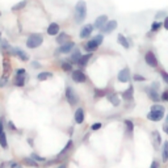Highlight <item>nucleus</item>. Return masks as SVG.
Returning <instances> with one entry per match:
<instances>
[{
  "instance_id": "aec40b11",
  "label": "nucleus",
  "mask_w": 168,
  "mask_h": 168,
  "mask_svg": "<svg viewBox=\"0 0 168 168\" xmlns=\"http://www.w3.org/2000/svg\"><path fill=\"white\" fill-rule=\"evenodd\" d=\"M147 92H148V96H150V99L151 100H154V101H159L160 100V96L158 95V92H156V89L154 88H151V89H147Z\"/></svg>"
},
{
  "instance_id": "6ab92c4d",
  "label": "nucleus",
  "mask_w": 168,
  "mask_h": 168,
  "mask_svg": "<svg viewBox=\"0 0 168 168\" xmlns=\"http://www.w3.org/2000/svg\"><path fill=\"white\" fill-rule=\"evenodd\" d=\"M3 70H4V76H8L11 72V63L7 58L3 59Z\"/></svg>"
},
{
  "instance_id": "a211bd4d",
  "label": "nucleus",
  "mask_w": 168,
  "mask_h": 168,
  "mask_svg": "<svg viewBox=\"0 0 168 168\" xmlns=\"http://www.w3.org/2000/svg\"><path fill=\"white\" fill-rule=\"evenodd\" d=\"M108 100L114 106H118L120 105V99H118V96H117L116 93H108Z\"/></svg>"
},
{
  "instance_id": "49530a36",
  "label": "nucleus",
  "mask_w": 168,
  "mask_h": 168,
  "mask_svg": "<svg viewBox=\"0 0 168 168\" xmlns=\"http://www.w3.org/2000/svg\"><path fill=\"white\" fill-rule=\"evenodd\" d=\"M163 16H166V12H164V11H161V12H159L158 15H156V19H159V17H163Z\"/></svg>"
},
{
  "instance_id": "2f4dec72",
  "label": "nucleus",
  "mask_w": 168,
  "mask_h": 168,
  "mask_svg": "<svg viewBox=\"0 0 168 168\" xmlns=\"http://www.w3.org/2000/svg\"><path fill=\"white\" fill-rule=\"evenodd\" d=\"M62 70L66 71V72L72 71V63H70V62H63V63H62Z\"/></svg>"
},
{
  "instance_id": "7ed1b4c3",
  "label": "nucleus",
  "mask_w": 168,
  "mask_h": 168,
  "mask_svg": "<svg viewBox=\"0 0 168 168\" xmlns=\"http://www.w3.org/2000/svg\"><path fill=\"white\" fill-rule=\"evenodd\" d=\"M66 99H67V101H69L70 105H76L77 103H79V97H77L76 92L71 87L66 88Z\"/></svg>"
},
{
  "instance_id": "a19ab883",
  "label": "nucleus",
  "mask_w": 168,
  "mask_h": 168,
  "mask_svg": "<svg viewBox=\"0 0 168 168\" xmlns=\"http://www.w3.org/2000/svg\"><path fill=\"white\" fill-rule=\"evenodd\" d=\"M134 80L135 82H144V76H141V75H134Z\"/></svg>"
},
{
  "instance_id": "09e8293b",
  "label": "nucleus",
  "mask_w": 168,
  "mask_h": 168,
  "mask_svg": "<svg viewBox=\"0 0 168 168\" xmlns=\"http://www.w3.org/2000/svg\"><path fill=\"white\" fill-rule=\"evenodd\" d=\"M11 167H12V168H21V166H20L19 163H13V164L11 166Z\"/></svg>"
},
{
  "instance_id": "603ef678",
  "label": "nucleus",
  "mask_w": 168,
  "mask_h": 168,
  "mask_svg": "<svg viewBox=\"0 0 168 168\" xmlns=\"http://www.w3.org/2000/svg\"><path fill=\"white\" fill-rule=\"evenodd\" d=\"M163 129H164V131H166V133H168V125H166Z\"/></svg>"
},
{
  "instance_id": "79ce46f5",
  "label": "nucleus",
  "mask_w": 168,
  "mask_h": 168,
  "mask_svg": "<svg viewBox=\"0 0 168 168\" xmlns=\"http://www.w3.org/2000/svg\"><path fill=\"white\" fill-rule=\"evenodd\" d=\"M32 158L34 159V160H38V161H43V160H45L43 158H41V156H38V155H36V154H33V155H32Z\"/></svg>"
},
{
  "instance_id": "423d86ee",
  "label": "nucleus",
  "mask_w": 168,
  "mask_h": 168,
  "mask_svg": "<svg viewBox=\"0 0 168 168\" xmlns=\"http://www.w3.org/2000/svg\"><path fill=\"white\" fill-rule=\"evenodd\" d=\"M144 60H146V63L150 67H156L158 66V59H156L155 54L153 51H147L146 53V55H144Z\"/></svg>"
},
{
  "instance_id": "37998d69",
  "label": "nucleus",
  "mask_w": 168,
  "mask_h": 168,
  "mask_svg": "<svg viewBox=\"0 0 168 168\" xmlns=\"http://www.w3.org/2000/svg\"><path fill=\"white\" fill-rule=\"evenodd\" d=\"M101 126H103V125L99 124V122H97V124H93V125H92V130H99V129L101 127Z\"/></svg>"
},
{
  "instance_id": "b1692460",
  "label": "nucleus",
  "mask_w": 168,
  "mask_h": 168,
  "mask_svg": "<svg viewBox=\"0 0 168 168\" xmlns=\"http://www.w3.org/2000/svg\"><path fill=\"white\" fill-rule=\"evenodd\" d=\"M80 57H82V54H80V50H79V49H76L75 51L72 53V55H71V62H72V63H76V64H77V62H79Z\"/></svg>"
},
{
  "instance_id": "72a5a7b5",
  "label": "nucleus",
  "mask_w": 168,
  "mask_h": 168,
  "mask_svg": "<svg viewBox=\"0 0 168 168\" xmlns=\"http://www.w3.org/2000/svg\"><path fill=\"white\" fill-rule=\"evenodd\" d=\"M105 95H106V91H104V89H99V88L95 89V96L96 97H103Z\"/></svg>"
},
{
  "instance_id": "393cba45",
  "label": "nucleus",
  "mask_w": 168,
  "mask_h": 168,
  "mask_svg": "<svg viewBox=\"0 0 168 168\" xmlns=\"http://www.w3.org/2000/svg\"><path fill=\"white\" fill-rule=\"evenodd\" d=\"M26 4H28V0H22V2L17 3L16 5H13L12 7V11L13 12H16V11H21V9H24L26 7Z\"/></svg>"
},
{
  "instance_id": "c85d7f7f",
  "label": "nucleus",
  "mask_w": 168,
  "mask_h": 168,
  "mask_svg": "<svg viewBox=\"0 0 168 168\" xmlns=\"http://www.w3.org/2000/svg\"><path fill=\"white\" fill-rule=\"evenodd\" d=\"M161 156H163V161L168 160V142L167 141L163 143V153H161Z\"/></svg>"
},
{
  "instance_id": "39448f33",
  "label": "nucleus",
  "mask_w": 168,
  "mask_h": 168,
  "mask_svg": "<svg viewBox=\"0 0 168 168\" xmlns=\"http://www.w3.org/2000/svg\"><path fill=\"white\" fill-rule=\"evenodd\" d=\"M75 47V43L72 42V41H69V42H66L63 45H60V47L57 49V54H67V53H70L72 49Z\"/></svg>"
},
{
  "instance_id": "7c9ffc66",
  "label": "nucleus",
  "mask_w": 168,
  "mask_h": 168,
  "mask_svg": "<svg viewBox=\"0 0 168 168\" xmlns=\"http://www.w3.org/2000/svg\"><path fill=\"white\" fill-rule=\"evenodd\" d=\"M161 26H163V22H160V21L159 22L158 21L153 22V25H151V32H158Z\"/></svg>"
},
{
  "instance_id": "cd10ccee",
  "label": "nucleus",
  "mask_w": 168,
  "mask_h": 168,
  "mask_svg": "<svg viewBox=\"0 0 168 168\" xmlns=\"http://www.w3.org/2000/svg\"><path fill=\"white\" fill-rule=\"evenodd\" d=\"M0 144H2L3 148H7L8 147V143H7V138H5V133L2 130L0 131Z\"/></svg>"
},
{
  "instance_id": "5fc2aeb1",
  "label": "nucleus",
  "mask_w": 168,
  "mask_h": 168,
  "mask_svg": "<svg viewBox=\"0 0 168 168\" xmlns=\"http://www.w3.org/2000/svg\"><path fill=\"white\" fill-rule=\"evenodd\" d=\"M167 122H168V117H167Z\"/></svg>"
},
{
  "instance_id": "ea45409f",
  "label": "nucleus",
  "mask_w": 168,
  "mask_h": 168,
  "mask_svg": "<svg viewBox=\"0 0 168 168\" xmlns=\"http://www.w3.org/2000/svg\"><path fill=\"white\" fill-rule=\"evenodd\" d=\"M160 99L163 100V101H168V89H167V91H164V92H163V95H161V96H160Z\"/></svg>"
},
{
  "instance_id": "4be33fe9",
  "label": "nucleus",
  "mask_w": 168,
  "mask_h": 168,
  "mask_svg": "<svg viewBox=\"0 0 168 168\" xmlns=\"http://www.w3.org/2000/svg\"><path fill=\"white\" fill-rule=\"evenodd\" d=\"M25 84V75H16L15 77V86L22 87Z\"/></svg>"
},
{
  "instance_id": "9d476101",
  "label": "nucleus",
  "mask_w": 168,
  "mask_h": 168,
  "mask_svg": "<svg viewBox=\"0 0 168 168\" xmlns=\"http://www.w3.org/2000/svg\"><path fill=\"white\" fill-rule=\"evenodd\" d=\"M118 80L121 83H127L129 80H130V71H129L127 67H125L124 70H121L118 72Z\"/></svg>"
},
{
  "instance_id": "f257e3e1",
  "label": "nucleus",
  "mask_w": 168,
  "mask_h": 168,
  "mask_svg": "<svg viewBox=\"0 0 168 168\" xmlns=\"http://www.w3.org/2000/svg\"><path fill=\"white\" fill-rule=\"evenodd\" d=\"M87 16V4L84 0H79L75 5V22L82 24Z\"/></svg>"
},
{
  "instance_id": "e433bc0d",
  "label": "nucleus",
  "mask_w": 168,
  "mask_h": 168,
  "mask_svg": "<svg viewBox=\"0 0 168 168\" xmlns=\"http://www.w3.org/2000/svg\"><path fill=\"white\" fill-rule=\"evenodd\" d=\"M71 147H72V141H69V142H67V144H66V147L63 148V151H62V153H60V155H63V154L66 153V151H69Z\"/></svg>"
},
{
  "instance_id": "c03bdc74",
  "label": "nucleus",
  "mask_w": 168,
  "mask_h": 168,
  "mask_svg": "<svg viewBox=\"0 0 168 168\" xmlns=\"http://www.w3.org/2000/svg\"><path fill=\"white\" fill-rule=\"evenodd\" d=\"M163 26H164V29H167L168 30V16L164 19V21H163Z\"/></svg>"
},
{
  "instance_id": "0eeeda50",
  "label": "nucleus",
  "mask_w": 168,
  "mask_h": 168,
  "mask_svg": "<svg viewBox=\"0 0 168 168\" xmlns=\"http://www.w3.org/2000/svg\"><path fill=\"white\" fill-rule=\"evenodd\" d=\"M93 25H91V24H87V25H84L83 28H82V30H80V38H88L89 36L92 34V32H93Z\"/></svg>"
},
{
  "instance_id": "f704fd0d",
  "label": "nucleus",
  "mask_w": 168,
  "mask_h": 168,
  "mask_svg": "<svg viewBox=\"0 0 168 168\" xmlns=\"http://www.w3.org/2000/svg\"><path fill=\"white\" fill-rule=\"evenodd\" d=\"M2 50L3 51H5V50H9V51H12V49H11L9 43L7 41H2Z\"/></svg>"
},
{
  "instance_id": "c756f323",
  "label": "nucleus",
  "mask_w": 168,
  "mask_h": 168,
  "mask_svg": "<svg viewBox=\"0 0 168 168\" xmlns=\"http://www.w3.org/2000/svg\"><path fill=\"white\" fill-rule=\"evenodd\" d=\"M125 125H126V129H127L126 134H127V135H131V134H133V129H134V124H133L131 121L126 120V121H125Z\"/></svg>"
},
{
  "instance_id": "4d7b16f0",
  "label": "nucleus",
  "mask_w": 168,
  "mask_h": 168,
  "mask_svg": "<svg viewBox=\"0 0 168 168\" xmlns=\"http://www.w3.org/2000/svg\"><path fill=\"white\" fill-rule=\"evenodd\" d=\"M0 15H2V12H0Z\"/></svg>"
},
{
  "instance_id": "4c0bfd02",
  "label": "nucleus",
  "mask_w": 168,
  "mask_h": 168,
  "mask_svg": "<svg viewBox=\"0 0 168 168\" xmlns=\"http://www.w3.org/2000/svg\"><path fill=\"white\" fill-rule=\"evenodd\" d=\"M7 83H8V76H3L2 79H0V87L7 86Z\"/></svg>"
},
{
  "instance_id": "4468645a",
  "label": "nucleus",
  "mask_w": 168,
  "mask_h": 168,
  "mask_svg": "<svg viewBox=\"0 0 168 168\" xmlns=\"http://www.w3.org/2000/svg\"><path fill=\"white\" fill-rule=\"evenodd\" d=\"M12 51H13V54L16 55V57H19L21 60H28L29 59V57H28V54L26 53H24L21 49H19V47H16V49H12Z\"/></svg>"
},
{
  "instance_id": "de8ad7c7",
  "label": "nucleus",
  "mask_w": 168,
  "mask_h": 168,
  "mask_svg": "<svg viewBox=\"0 0 168 168\" xmlns=\"http://www.w3.org/2000/svg\"><path fill=\"white\" fill-rule=\"evenodd\" d=\"M32 66L34 67V69H38V67H40V63L38 62H32Z\"/></svg>"
},
{
  "instance_id": "ddd939ff",
  "label": "nucleus",
  "mask_w": 168,
  "mask_h": 168,
  "mask_svg": "<svg viewBox=\"0 0 168 168\" xmlns=\"http://www.w3.org/2000/svg\"><path fill=\"white\" fill-rule=\"evenodd\" d=\"M100 46V45L95 41V40H92V41H89V42H87L86 43V46H84V49L87 50L88 53H92V51H95V50H97V47Z\"/></svg>"
},
{
  "instance_id": "20e7f679",
  "label": "nucleus",
  "mask_w": 168,
  "mask_h": 168,
  "mask_svg": "<svg viewBox=\"0 0 168 168\" xmlns=\"http://www.w3.org/2000/svg\"><path fill=\"white\" fill-rule=\"evenodd\" d=\"M164 116V110H160V109H151L150 113L147 114V118L150 121H160Z\"/></svg>"
},
{
  "instance_id": "473e14b6",
  "label": "nucleus",
  "mask_w": 168,
  "mask_h": 168,
  "mask_svg": "<svg viewBox=\"0 0 168 168\" xmlns=\"http://www.w3.org/2000/svg\"><path fill=\"white\" fill-rule=\"evenodd\" d=\"M24 163H25L26 166L37 167V161H34V160H33V158H26V159H24Z\"/></svg>"
},
{
  "instance_id": "1a4fd4ad",
  "label": "nucleus",
  "mask_w": 168,
  "mask_h": 168,
  "mask_svg": "<svg viewBox=\"0 0 168 168\" xmlns=\"http://www.w3.org/2000/svg\"><path fill=\"white\" fill-rule=\"evenodd\" d=\"M72 80L76 82V83H84L87 80V77H86V75H84L83 71L76 70V71L72 72Z\"/></svg>"
},
{
  "instance_id": "5701e85b",
  "label": "nucleus",
  "mask_w": 168,
  "mask_h": 168,
  "mask_svg": "<svg viewBox=\"0 0 168 168\" xmlns=\"http://www.w3.org/2000/svg\"><path fill=\"white\" fill-rule=\"evenodd\" d=\"M91 57H92V54H91V53H88V54H86V55H82L80 59H79V62H77V64L86 66V64L88 63V60L91 59Z\"/></svg>"
},
{
  "instance_id": "bb28decb",
  "label": "nucleus",
  "mask_w": 168,
  "mask_h": 168,
  "mask_svg": "<svg viewBox=\"0 0 168 168\" xmlns=\"http://www.w3.org/2000/svg\"><path fill=\"white\" fill-rule=\"evenodd\" d=\"M153 138H154V146H155V148H158L160 146V135L156 130L153 133Z\"/></svg>"
},
{
  "instance_id": "3c124183",
  "label": "nucleus",
  "mask_w": 168,
  "mask_h": 168,
  "mask_svg": "<svg viewBox=\"0 0 168 168\" xmlns=\"http://www.w3.org/2000/svg\"><path fill=\"white\" fill-rule=\"evenodd\" d=\"M9 126H11V129H12V130H15V129H16V126L13 125V122H11V121H9Z\"/></svg>"
},
{
  "instance_id": "dca6fc26",
  "label": "nucleus",
  "mask_w": 168,
  "mask_h": 168,
  "mask_svg": "<svg viewBox=\"0 0 168 168\" xmlns=\"http://www.w3.org/2000/svg\"><path fill=\"white\" fill-rule=\"evenodd\" d=\"M75 121L77 122V124H83V121H84V110L82 108H79L75 112Z\"/></svg>"
},
{
  "instance_id": "2eb2a0df",
  "label": "nucleus",
  "mask_w": 168,
  "mask_h": 168,
  "mask_svg": "<svg viewBox=\"0 0 168 168\" xmlns=\"http://www.w3.org/2000/svg\"><path fill=\"white\" fill-rule=\"evenodd\" d=\"M69 41H71L69 34H66V33H63V32L59 33V34L57 36V43H59V45H63V43L69 42Z\"/></svg>"
},
{
  "instance_id": "864d4df0",
  "label": "nucleus",
  "mask_w": 168,
  "mask_h": 168,
  "mask_svg": "<svg viewBox=\"0 0 168 168\" xmlns=\"http://www.w3.org/2000/svg\"><path fill=\"white\" fill-rule=\"evenodd\" d=\"M58 168H66V167H64V166H60V167H58Z\"/></svg>"
},
{
  "instance_id": "8fccbe9b",
  "label": "nucleus",
  "mask_w": 168,
  "mask_h": 168,
  "mask_svg": "<svg viewBox=\"0 0 168 168\" xmlns=\"http://www.w3.org/2000/svg\"><path fill=\"white\" fill-rule=\"evenodd\" d=\"M151 168H158V163H156V161H153V164H151Z\"/></svg>"
},
{
  "instance_id": "f3484780",
  "label": "nucleus",
  "mask_w": 168,
  "mask_h": 168,
  "mask_svg": "<svg viewBox=\"0 0 168 168\" xmlns=\"http://www.w3.org/2000/svg\"><path fill=\"white\" fill-rule=\"evenodd\" d=\"M117 40H118V43H121L125 49H129V47H130V43H129V41L126 40V37H125L124 34H121V33H120L118 37H117Z\"/></svg>"
},
{
  "instance_id": "a18cd8bd",
  "label": "nucleus",
  "mask_w": 168,
  "mask_h": 168,
  "mask_svg": "<svg viewBox=\"0 0 168 168\" xmlns=\"http://www.w3.org/2000/svg\"><path fill=\"white\" fill-rule=\"evenodd\" d=\"M16 75H25V70L24 69H20L16 71Z\"/></svg>"
},
{
  "instance_id": "412c9836",
  "label": "nucleus",
  "mask_w": 168,
  "mask_h": 168,
  "mask_svg": "<svg viewBox=\"0 0 168 168\" xmlns=\"http://www.w3.org/2000/svg\"><path fill=\"white\" fill-rule=\"evenodd\" d=\"M133 93H134V88H133V86H130L124 93H122V97H124L125 100H131L133 99Z\"/></svg>"
},
{
  "instance_id": "c9c22d12",
  "label": "nucleus",
  "mask_w": 168,
  "mask_h": 168,
  "mask_svg": "<svg viewBox=\"0 0 168 168\" xmlns=\"http://www.w3.org/2000/svg\"><path fill=\"white\" fill-rule=\"evenodd\" d=\"M93 40L96 41L99 45H101L103 41H104V36H103V34H97V36H95V37H93Z\"/></svg>"
},
{
  "instance_id": "9b49d317",
  "label": "nucleus",
  "mask_w": 168,
  "mask_h": 168,
  "mask_svg": "<svg viewBox=\"0 0 168 168\" xmlns=\"http://www.w3.org/2000/svg\"><path fill=\"white\" fill-rule=\"evenodd\" d=\"M116 28H117V21H116V20H110V21H108V22H106V24L104 25V28L101 29V32H104V33H110V32H113Z\"/></svg>"
},
{
  "instance_id": "6e6d98bb",
  "label": "nucleus",
  "mask_w": 168,
  "mask_h": 168,
  "mask_svg": "<svg viewBox=\"0 0 168 168\" xmlns=\"http://www.w3.org/2000/svg\"><path fill=\"white\" fill-rule=\"evenodd\" d=\"M0 36H2V33H0Z\"/></svg>"
},
{
  "instance_id": "58836bf2",
  "label": "nucleus",
  "mask_w": 168,
  "mask_h": 168,
  "mask_svg": "<svg viewBox=\"0 0 168 168\" xmlns=\"http://www.w3.org/2000/svg\"><path fill=\"white\" fill-rule=\"evenodd\" d=\"M160 76L163 77V80L168 84V74H167V72H166V71H160Z\"/></svg>"
},
{
  "instance_id": "a878e982",
  "label": "nucleus",
  "mask_w": 168,
  "mask_h": 168,
  "mask_svg": "<svg viewBox=\"0 0 168 168\" xmlns=\"http://www.w3.org/2000/svg\"><path fill=\"white\" fill-rule=\"evenodd\" d=\"M51 76H53L51 72H41V74L37 75V79L40 82H43V80H46V79H49V77H51Z\"/></svg>"
},
{
  "instance_id": "f03ea898",
  "label": "nucleus",
  "mask_w": 168,
  "mask_h": 168,
  "mask_svg": "<svg viewBox=\"0 0 168 168\" xmlns=\"http://www.w3.org/2000/svg\"><path fill=\"white\" fill-rule=\"evenodd\" d=\"M42 42H43L42 34H40V33H33V34H30L29 37H28L26 46L29 47V49H36L38 46H41Z\"/></svg>"
},
{
  "instance_id": "6e6552de",
  "label": "nucleus",
  "mask_w": 168,
  "mask_h": 168,
  "mask_svg": "<svg viewBox=\"0 0 168 168\" xmlns=\"http://www.w3.org/2000/svg\"><path fill=\"white\" fill-rule=\"evenodd\" d=\"M108 22V16H105V15H101V16H99V17L96 19V21H95V28L96 29H99V30H101L103 28H104V25Z\"/></svg>"
},
{
  "instance_id": "f8f14e48",
  "label": "nucleus",
  "mask_w": 168,
  "mask_h": 168,
  "mask_svg": "<svg viewBox=\"0 0 168 168\" xmlns=\"http://www.w3.org/2000/svg\"><path fill=\"white\" fill-rule=\"evenodd\" d=\"M47 33L50 36H58L59 34V25L57 22H51L47 28Z\"/></svg>"
}]
</instances>
